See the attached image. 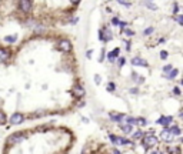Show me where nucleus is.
<instances>
[{"label": "nucleus", "instance_id": "obj_1", "mask_svg": "<svg viewBox=\"0 0 183 154\" xmlns=\"http://www.w3.org/2000/svg\"><path fill=\"white\" fill-rule=\"evenodd\" d=\"M156 144H158V139H156L155 136H152V134H147V136L143 139V146H145L146 149L153 147V146H156Z\"/></svg>", "mask_w": 183, "mask_h": 154}, {"label": "nucleus", "instance_id": "obj_2", "mask_svg": "<svg viewBox=\"0 0 183 154\" xmlns=\"http://www.w3.org/2000/svg\"><path fill=\"white\" fill-rule=\"evenodd\" d=\"M110 140L115 146H132V141L126 140V139H120V137H115L110 134Z\"/></svg>", "mask_w": 183, "mask_h": 154}, {"label": "nucleus", "instance_id": "obj_3", "mask_svg": "<svg viewBox=\"0 0 183 154\" xmlns=\"http://www.w3.org/2000/svg\"><path fill=\"white\" fill-rule=\"evenodd\" d=\"M19 9L24 13L32 11V0H19Z\"/></svg>", "mask_w": 183, "mask_h": 154}, {"label": "nucleus", "instance_id": "obj_4", "mask_svg": "<svg viewBox=\"0 0 183 154\" xmlns=\"http://www.w3.org/2000/svg\"><path fill=\"white\" fill-rule=\"evenodd\" d=\"M23 140H24V137H23L20 133H17V134H13V136H10V137L7 139V143H9V144H11V146H16V144L21 143Z\"/></svg>", "mask_w": 183, "mask_h": 154}, {"label": "nucleus", "instance_id": "obj_5", "mask_svg": "<svg viewBox=\"0 0 183 154\" xmlns=\"http://www.w3.org/2000/svg\"><path fill=\"white\" fill-rule=\"evenodd\" d=\"M23 120H24V117H23L21 113H14V114L10 116V123L11 124H20V123H23Z\"/></svg>", "mask_w": 183, "mask_h": 154}, {"label": "nucleus", "instance_id": "obj_6", "mask_svg": "<svg viewBox=\"0 0 183 154\" xmlns=\"http://www.w3.org/2000/svg\"><path fill=\"white\" fill-rule=\"evenodd\" d=\"M59 50H62V51H70L72 50V43L69 40L59 41Z\"/></svg>", "mask_w": 183, "mask_h": 154}, {"label": "nucleus", "instance_id": "obj_7", "mask_svg": "<svg viewBox=\"0 0 183 154\" xmlns=\"http://www.w3.org/2000/svg\"><path fill=\"white\" fill-rule=\"evenodd\" d=\"M72 93H73V96H74V97L80 99V97H83V96H84V89H83L82 86H74V87H73V90H72Z\"/></svg>", "mask_w": 183, "mask_h": 154}, {"label": "nucleus", "instance_id": "obj_8", "mask_svg": "<svg viewBox=\"0 0 183 154\" xmlns=\"http://www.w3.org/2000/svg\"><path fill=\"white\" fill-rule=\"evenodd\" d=\"M172 121H173V119H172L170 116H162V117L158 120V124H162V126L168 127L169 124H172Z\"/></svg>", "mask_w": 183, "mask_h": 154}, {"label": "nucleus", "instance_id": "obj_9", "mask_svg": "<svg viewBox=\"0 0 183 154\" xmlns=\"http://www.w3.org/2000/svg\"><path fill=\"white\" fill-rule=\"evenodd\" d=\"M132 64H133V66H142V67H146V66H147V61L143 60V59H140V57H135V59H132Z\"/></svg>", "mask_w": 183, "mask_h": 154}, {"label": "nucleus", "instance_id": "obj_10", "mask_svg": "<svg viewBox=\"0 0 183 154\" xmlns=\"http://www.w3.org/2000/svg\"><path fill=\"white\" fill-rule=\"evenodd\" d=\"M99 37H100V40H103V41H109V40L112 39V33H110L109 30H105V31H100Z\"/></svg>", "mask_w": 183, "mask_h": 154}, {"label": "nucleus", "instance_id": "obj_11", "mask_svg": "<svg viewBox=\"0 0 183 154\" xmlns=\"http://www.w3.org/2000/svg\"><path fill=\"white\" fill-rule=\"evenodd\" d=\"M110 119L116 123H120L126 119V114H115V113H110Z\"/></svg>", "mask_w": 183, "mask_h": 154}, {"label": "nucleus", "instance_id": "obj_12", "mask_svg": "<svg viewBox=\"0 0 183 154\" xmlns=\"http://www.w3.org/2000/svg\"><path fill=\"white\" fill-rule=\"evenodd\" d=\"M160 139L165 140V141H172V140H173V136L169 133V130H163V131L160 133Z\"/></svg>", "mask_w": 183, "mask_h": 154}, {"label": "nucleus", "instance_id": "obj_13", "mask_svg": "<svg viewBox=\"0 0 183 154\" xmlns=\"http://www.w3.org/2000/svg\"><path fill=\"white\" fill-rule=\"evenodd\" d=\"M9 57H10L9 50H6V49H0V63H4Z\"/></svg>", "mask_w": 183, "mask_h": 154}, {"label": "nucleus", "instance_id": "obj_14", "mask_svg": "<svg viewBox=\"0 0 183 154\" xmlns=\"http://www.w3.org/2000/svg\"><path fill=\"white\" fill-rule=\"evenodd\" d=\"M119 51H120L119 49H115V50H112V51L109 53V56H107V57H109L110 63H115V59H116V57L119 56Z\"/></svg>", "mask_w": 183, "mask_h": 154}, {"label": "nucleus", "instance_id": "obj_15", "mask_svg": "<svg viewBox=\"0 0 183 154\" xmlns=\"http://www.w3.org/2000/svg\"><path fill=\"white\" fill-rule=\"evenodd\" d=\"M169 133H170L172 136H179V134H180V130H179V127H176V126H173V127H170V130H169Z\"/></svg>", "mask_w": 183, "mask_h": 154}, {"label": "nucleus", "instance_id": "obj_16", "mask_svg": "<svg viewBox=\"0 0 183 154\" xmlns=\"http://www.w3.org/2000/svg\"><path fill=\"white\" fill-rule=\"evenodd\" d=\"M178 74H179V70H178V69H172V70H170V74L168 76V79H175Z\"/></svg>", "mask_w": 183, "mask_h": 154}, {"label": "nucleus", "instance_id": "obj_17", "mask_svg": "<svg viewBox=\"0 0 183 154\" xmlns=\"http://www.w3.org/2000/svg\"><path fill=\"white\" fill-rule=\"evenodd\" d=\"M136 123H137V124H140V126H146V124H147L146 119H143V117H139V119H136Z\"/></svg>", "mask_w": 183, "mask_h": 154}, {"label": "nucleus", "instance_id": "obj_18", "mask_svg": "<svg viewBox=\"0 0 183 154\" xmlns=\"http://www.w3.org/2000/svg\"><path fill=\"white\" fill-rule=\"evenodd\" d=\"M122 130H123L125 133H130V131H132V126H130V124H123V126H122Z\"/></svg>", "mask_w": 183, "mask_h": 154}, {"label": "nucleus", "instance_id": "obj_19", "mask_svg": "<svg viewBox=\"0 0 183 154\" xmlns=\"http://www.w3.org/2000/svg\"><path fill=\"white\" fill-rule=\"evenodd\" d=\"M125 120H126V121H127V124H130V126L137 124V123H136V119H133V117H126Z\"/></svg>", "mask_w": 183, "mask_h": 154}, {"label": "nucleus", "instance_id": "obj_20", "mask_svg": "<svg viewBox=\"0 0 183 154\" xmlns=\"http://www.w3.org/2000/svg\"><path fill=\"white\" fill-rule=\"evenodd\" d=\"M16 39H17L16 36H7L4 40H6V41H9V43H13V41H16Z\"/></svg>", "mask_w": 183, "mask_h": 154}, {"label": "nucleus", "instance_id": "obj_21", "mask_svg": "<svg viewBox=\"0 0 183 154\" xmlns=\"http://www.w3.org/2000/svg\"><path fill=\"white\" fill-rule=\"evenodd\" d=\"M6 123V116L3 111H0V124H4Z\"/></svg>", "mask_w": 183, "mask_h": 154}, {"label": "nucleus", "instance_id": "obj_22", "mask_svg": "<svg viewBox=\"0 0 183 154\" xmlns=\"http://www.w3.org/2000/svg\"><path fill=\"white\" fill-rule=\"evenodd\" d=\"M142 134H143V133H142L140 130H137V131H135V133H133V137H135V139H140V137H142Z\"/></svg>", "mask_w": 183, "mask_h": 154}, {"label": "nucleus", "instance_id": "obj_23", "mask_svg": "<svg viewBox=\"0 0 183 154\" xmlns=\"http://www.w3.org/2000/svg\"><path fill=\"white\" fill-rule=\"evenodd\" d=\"M146 6H147V7H149V9H150V10H156V9H158V7H156V6H155V4H153V3H149V1H147V3H146Z\"/></svg>", "mask_w": 183, "mask_h": 154}, {"label": "nucleus", "instance_id": "obj_24", "mask_svg": "<svg viewBox=\"0 0 183 154\" xmlns=\"http://www.w3.org/2000/svg\"><path fill=\"white\" fill-rule=\"evenodd\" d=\"M153 33V27H147L146 30H145V34L147 36V34H152Z\"/></svg>", "mask_w": 183, "mask_h": 154}, {"label": "nucleus", "instance_id": "obj_25", "mask_svg": "<svg viewBox=\"0 0 183 154\" xmlns=\"http://www.w3.org/2000/svg\"><path fill=\"white\" fill-rule=\"evenodd\" d=\"M115 89H116V86H115V84H113V83H110V84H109V86H107V90H109V91H113V90H115Z\"/></svg>", "mask_w": 183, "mask_h": 154}, {"label": "nucleus", "instance_id": "obj_26", "mask_svg": "<svg viewBox=\"0 0 183 154\" xmlns=\"http://www.w3.org/2000/svg\"><path fill=\"white\" fill-rule=\"evenodd\" d=\"M119 3H120V4H123V6H127V7H130V3H129V1H125V0H119Z\"/></svg>", "mask_w": 183, "mask_h": 154}, {"label": "nucleus", "instance_id": "obj_27", "mask_svg": "<svg viewBox=\"0 0 183 154\" xmlns=\"http://www.w3.org/2000/svg\"><path fill=\"white\" fill-rule=\"evenodd\" d=\"M119 23H120V21H119V19H117V17H115V19L112 20V24H115V26H119Z\"/></svg>", "mask_w": 183, "mask_h": 154}, {"label": "nucleus", "instance_id": "obj_28", "mask_svg": "<svg viewBox=\"0 0 183 154\" xmlns=\"http://www.w3.org/2000/svg\"><path fill=\"white\" fill-rule=\"evenodd\" d=\"M95 83L96 84H100V76H97V74L95 76Z\"/></svg>", "mask_w": 183, "mask_h": 154}, {"label": "nucleus", "instance_id": "obj_29", "mask_svg": "<svg viewBox=\"0 0 183 154\" xmlns=\"http://www.w3.org/2000/svg\"><path fill=\"white\" fill-rule=\"evenodd\" d=\"M160 57L162 59H166L168 57V51H160Z\"/></svg>", "mask_w": 183, "mask_h": 154}, {"label": "nucleus", "instance_id": "obj_30", "mask_svg": "<svg viewBox=\"0 0 183 154\" xmlns=\"http://www.w3.org/2000/svg\"><path fill=\"white\" fill-rule=\"evenodd\" d=\"M172 70V66H165L163 67V71H170Z\"/></svg>", "mask_w": 183, "mask_h": 154}, {"label": "nucleus", "instance_id": "obj_31", "mask_svg": "<svg viewBox=\"0 0 183 154\" xmlns=\"http://www.w3.org/2000/svg\"><path fill=\"white\" fill-rule=\"evenodd\" d=\"M117 63H119V66L122 67V66L125 64V59H119V61H117Z\"/></svg>", "mask_w": 183, "mask_h": 154}, {"label": "nucleus", "instance_id": "obj_32", "mask_svg": "<svg viewBox=\"0 0 183 154\" xmlns=\"http://www.w3.org/2000/svg\"><path fill=\"white\" fill-rule=\"evenodd\" d=\"M178 23H179V24H182V23H183V17H182V16H178Z\"/></svg>", "mask_w": 183, "mask_h": 154}, {"label": "nucleus", "instance_id": "obj_33", "mask_svg": "<svg viewBox=\"0 0 183 154\" xmlns=\"http://www.w3.org/2000/svg\"><path fill=\"white\" fill-rule=\"evenodd\" d=\"M125 33H126L127 36H133V31H132V30H125Z\"/></svg>", "mask_w": 183, "mask_h": 154}, {"label": "nucleus", "instance_id": "obj_34", "mask_svg": "<svg viewBox=\"0 0 183 154\" xmlns=\"http://www.w3.org/2000/svg\"><path fill=\"white\" fill-rule=\"evenodd\" d=\"M70 1H72V3H73V4H77V3H79V1H80V0H70Z\"/></svg>", "mask_w": 183, "mask_h": 154}, {"label": "nucleus", "instance_id": "obj_35", "mask_svg": "<svg viewBox=\"0 0 183 154\" xmlns=\"http://www.w3.org/2000/svg\"><path fill=\"white\" fill-rule=\"evenodd\" d=\"M115 154H122V153H120V151H119V150L116 149V150H115Z\"/></svg>", "mask_w": 183, "mask_h": 154}]
</instances>
